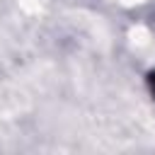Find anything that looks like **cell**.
I'll use <instances>...</instances> for the list:
<instances>
[{
  "instance_id": "1",
  "label": "cell",
  "mask_w": 155,
  "mask_h": 155,
  "mask_svg": "<svg viewBox=\"0 0 155 155\" xmlns=\"http://www.w3.org/2000/svg\"><path fill=\"white\" fill-rule=\"evenodd\" d=\"M148 82H150V92H153V97H155V73L150 75V80H148Z\"/></svg>"
}]
</instances>
